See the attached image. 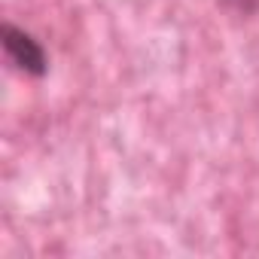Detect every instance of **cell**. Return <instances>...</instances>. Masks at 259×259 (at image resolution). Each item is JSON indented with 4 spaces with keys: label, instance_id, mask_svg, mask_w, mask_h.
<instances>
[{
    "label": "cell",
    "instance_id": "cell-1",
    "mask_svg": "<svg viewBox=\"0 0 259 259\" xmlns=\"http://www.w3.org/2000/svg\"><path fill=\"white\" fill-rule=\"evenodd\" d=\"M0 43H4V52L10 58V64L25 73V76H46L49 73V58H46V49L40 46V40H34L28 31H22L19 25L13 22H4L0 25Z\"/></svg>",
    "mask_w": 259,
    "mask_h": 259
},
{
    "label": "cell",
    "instance_id": "cell-2",
    "mask_svg": "<svg viewBox=\"0 0 259 259\" xmlns=\"http://www.w3.org/2000/svg\"><path fill=\"white\" fill-rule=\"evenodd\" d=\"M226 4L244 16H259V0H226Z\"/></svg>",
    "mask_w": 259,
    "mask_h": 259
}]
</instances>
